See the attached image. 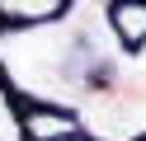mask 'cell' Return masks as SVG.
<instances>
[{
  "instance_id": "277c9868",
  "label": "cell",
  "mask_w": 146,
  "mask_h": 141,
  "mask_svg": "<svg viewBox=\"0 0 146 141\" xmlns=\"http://www.w3.org/2000/svg\"><path fill=\"white\" fill-rule=\"evenodd\" d=\"M66 141H90V136H85V132H76V136H66Z\"/></svg>"
},
{
  "instance_id": "6da1fadb",
  "label": "cell",
  "mask_w": 146,
  "mask_h": 141,
  "mask_svg": "<svg viewBox=\"0 0 146 141\" xmlns=\"http://www.w3.org/2000/svg\"><path fill=\"white\" fill-rule=\"evenodd\" d=\"M76 132H80V122L66 108H47V103H24L19 108V136L24 141H66Z\"/></svg>"
},
{
  "instance_id": "3957f363",
  "label": "cell",
  "mask_w": 146,
  "mask_h": 141,
  "mask_svg": "<svg viewBox=\"0 0 146 141\" xmlns=\"http://www.w3.org/2000/svg\"><path fill=\"white\" fill-rule=\"evenodd\" d=\"M66 14V5H61V0H38V5H24V0H5V5H0V24H14V28H38V24H52V19H61Z\"/></svg>"
},
{
  "instance_id": "5b68a950",
  "label": "cell",
  "mask_w": 146,
  "mask_h": 141,
  "mask_svg": "<svg viewBox=\"0 0 146 141\" xmlns=\"http://www.w3.org/2000/svg\"><path fill=\"white\" fill-rule=\"evenodd\" d=\"M141 141H146V136H141Z\"/></svg>"
},
{
  "instance_id": "7a4b0ae2",
  "label": "cell",
  "mask_w": 146,
  "mask_h": 141,
  "mask_svg": "<svg viewBox=\"0 0 146 141\" xmlns=\"http://www.w3.org/2000/svg\"><path fill=\"white\" fill-rule=\"evenodd\" d=\"M108 28H113L123 52L146 47V5H113L108 9Z\"/></svg>"
}]
</instances>
